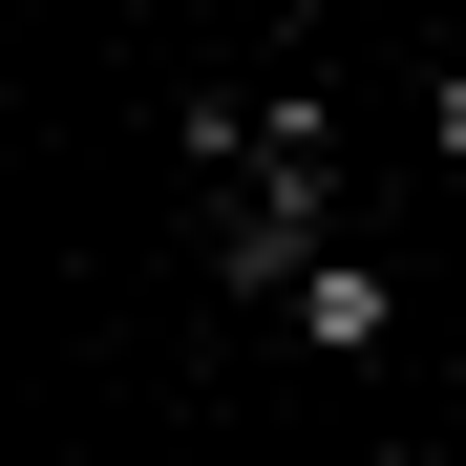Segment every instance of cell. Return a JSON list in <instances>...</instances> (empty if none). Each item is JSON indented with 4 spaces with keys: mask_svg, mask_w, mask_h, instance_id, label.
Masks as SVG:
<instances>
[{
    "mask_svg": "<svg viewBox=\"0 0 466 466\" xmlns=\"http://www.w3.org/2000/svg\"><path fill=\"white\" fill-rule=\"evenodd\" d=\"M424 148H466V64H445V86H424Z\"/></svg>",
    "mask_w": 466,
    "mask_h": 466,
    "instance_id": "2",
    "label": "cell"
},
{
    "mask_svg": "<svg viewBox=\"0 0 466 466\" xmlns=\"http://www.w3.org/2000/svg\"><path fill=\"white\" fill-rule=\"evenodd\" d=\"M297 339H319V360H381V339H403V297H381V255H319V276H297Z\"/></svg>",
    "mask_w": 466,
    "mask_h": 466,
    "instance_id": "1",
    "label": "cell"
}]
</instances>
